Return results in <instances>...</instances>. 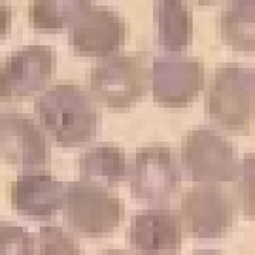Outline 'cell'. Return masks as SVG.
Here are the masks:
<instances>
[{
    "mask_svg": "<svg viewBox=\"0 0 255 255\" xmlns=\"http://www.w3.org/2000/svg\"><path fill=\"white\" fill-rule=\"evenodd\" d=\"M192 255H223L219 251L213 249H201L195 251Z\"/></svg>",
    "mask_w": 255,
    "mask_h": 255,
    "instance_id": "obj_23",
    "label": "cell"
},
{
    "mask_svg": "<svg viewBox=\"0 0 255 255\" xmlns=\"http://www.w3.org/2000/svg\"><path fill=\"white\" fill-rule=\"evenodd\" d=\"M181 159L193 181L214 184L234 180L239 167L232 143L214 129L189 131L181 143Z\"/></svg>",
    "mask_w": 255,
    "mask_h": 255,
    "instance_id": "obj_4",
    "label": "cell"
},
{
    "mask_svg": "<svg viewBox=\"0 0 255 255\" xmlns=\"http://www.w3.org/2000/svg\"><path fill=\"white\" fill-rule=\"evenodd\" d=\"M39 255H81L74 237L61 227H40Z\"/></svg>",
    "mask_w": 255,
    "mask_h": 255,
    "instance_id": "obj_18",
    "label": "cell"
},
{
    "mask_svg": "<svg viewBox=\"0 0 255 255\" xmlns=\"http://www.w3.org/2000/svg\"><path fill=\"white\" fill-rule=\"evenodd\" d=\"M239 201L245 214L254 216L255 212V155L245 157L235 177Z\"/></svg>",
    "mask_w": 255,
    "mask_h": 255,
    "instance_id": "obj_20",
    "label": "cell"
},
{
    "mask_svg": "<svg viewBox=\"0 0 255 255\" xmlns=\"http://www.w3.org/2000/svg\"><path fill=\"white\" fill-rule=\"evenodd\" d=\"M157 43L163 51H184L192 37V16L187 6L177 0H163L154 7Z\"/></svg>",
    "mask_w": 255,
    "mask_h": 255,
    "instance_id": "obj_14",
    "label": "cell"
},
{
    "mask_svg": "<svg viewBox=\"0 0 255 255\" xmlns=\"http://www.w3.org/2000/svg\"><path fill=\"white\" fill-rule=\"evenodd\" d=\"M153 100L171 109L186 107L204 86V67L196 57L162 56L151 70Z\"/></svg>",
    "mask_w": 255,
    "mask_h": 255,
    "instance_id": "obj_7",
    "label": "cell"
},
{
    "mask_svg": "<svg viewBox=\"0 0 255 255\" xmlns=\"http://www.w3.org/2000/svg\"><path fill=\"white\" fill-rule=\"evenodd\" d=\"M205 111L225 130L249 131L255 117V70L237 63L217 69L205 96Z\"/></svg>",
    "mask_w": 255,
    "mask_h": 255,
    "instance_id": "obj_2",
    "label": "cell"
},
{
    "mask_svg": "<svg viewBox=\"0 0 255 255\" xmlns=\"http://www.w3.org/2000/svg\"><path fill=\"white\" fill-rule=\"evenodd\" d=\"M0 143L7 158L24 172L45 165L47 160L45 135L29 118L13 114L1 117Z\"/></svg>",
    "mask_w": 255,
    "mask_h": 255,
    "instance_id": "obj_13",
    "label": "cell"
},
{
    "mask_svg": "<svg viewBox=\"0 0 255 255\" xmlns=\"http://www.w3.org/2000/svg\"><path fill=\"white\" fill-rule=\"evenodd\" d=\"M63 186L61 181L47 173L29 171L12 183V207L23 216L43 220L51 218L63 207Z\"/></svg>",
    "mask_w": 255,
    "mask_h": 255,
    "instance_id": "obj_12",
    "label": "cell"
},
{
    "mask_svg": "<svg viewBox=\"0 0 255 255\" xmlns=\"http://www.w3.org/2000/svg\"><path fill=\"white\" fill-rule=\"evenodd\" d=\"M10 10L7 6L0 3V39L5 35L10 22Z\"/></svg>",
    "mask_w": 255,
    "mask_h": 255,
    "instance_id": "obj_21",
    "label": "cell"
},
{
    "mask_svg": "<svg viewBox=\"0 0 255 255\" xmlns=\"http://www.w3.org/2000/svg\"><path fill=\"white\" fill-rule=\"evenodd\" d=\"M255 23V0L233 1L219 19L222 41L234 51L254 52Z\"/></svg>",
    "mask_w": 255,
    "mask_h": 255,
    "instance_id": "obj_16",
    "label": "cell"
},
{
    "mask_svg": "<svg viewBox=\"0 0 255 255\" xmlns=\"http://www.w3.org/2000/svg\"><path fill=\"white\" fill-rule=\"evenodd\" d=\"M31 233L21 226L0 225V255H35Z\"/></svg>",
    "mask_w": 255,
    "mask_h": 255,
    "instance_id": "obj_19",
    "label": "cell"
},
{
    "mask_svg": "<svg viewBox=\"0 0 255 255\" xmlns=\"http://www.w3.org/2000/svg\"><path fill=\"white\" fill-rule=\"evenodd\" d=\"M44 129L60 146L73 147L95 136L97 110L87 93L73 85H58L35 101Z\"/></svg>",
    "mask_w": 255,
    "mask_h": 255,
    "instance_id": "obj_1",
    "label": "cell"
},
{
    "mask_svg": "<svg viewBox=\"0 0 255 255\" xmlns=\"http://www.w3.org/2000/svg\"><path fill=\"white\" fill-rule=\"evenodd\" d=\"M99 255H132L130 253L127 252L122 249H110L105 250Z\"/></svg>",
    "mask_w": 255,
    "mask_h": 255,
    "instance_id": "obj_22",
    "label": "cell"
},
{
    "mask_svg": "<svg viewBox=\"0 0 255 255\" xmlns=\"http://www.w3.org/2000/svg\"><path fill=\"white\" fill-rule=\"evenodd\" d=\"M79 169L81 181L107 188L115 186L126 177L125 153L112 145L93 147L80 156Z\"/></svg>",
    "mask_w": 255,
    "mask_h": 255,
    "instance_id": "obj_15",
    "label": "cell"
},
{
    "mask_svg": "<svg viewBox=\"0 0 255 255\" xmlns=\"http://www.w3.org/2000/svg\"><path fill=\"white\" fill-rule=\"evenodd\" d=\"M91 6L89 1H30L29 21L36 29L44 32H55L70 27L80 14Z\"/></svg>",
    "mask_w": 255,
    "mask_h": 255,
    "instance_id": "obj_17",
    "label": "cell"
},
{
    "mask_svg": "<svg viewBox=\"0 0 255 255\" xmlns=\"http://www.w3.org/2000/svg\"><path fill=\"white\" fill-rule=\"evenodd\" d=\"M147 73L141 58L117 55L108 58L91 73V89L96 99L114 110L134 106L147 91Z\"/></svg>",
    "mask_w": 255,
    "mask_h": 255,
    "instance_id": "obj_5",
    "label": "cell"
},
{
    "mask_svg": "<svg viewBox=\"0 0 255 255\" xmlns=\"http://www.w3.org/2000/svg\"><path fill=\"white\" fill-rule=\"evenodd\" d=\"M128 238L141 255H173L181 243V217L166 209H149L131 217Z\"/></svg>",
    "mask_w": 255,
    "mask_h": 255,
    "instance_id": "obj_11",
    "label": "cell"
},
{
    "mask_svg": "<svg viewBox=\"0 0 255 255\" xmlns=\"http://www.w3.org/2000/svg\"><path fill=\"white\" fill-rule=\"evenodd\" d=\"M55 65L49 46L29 45L16 51L0 66V99L18 101L41 91Z\"/></svg>",
    "mask_w": 255,
    "mask_h": 255,
    "instance_id": "obj_8",
    "label": "cell"
},
{
    "mask_svg": "<svg viewBox=\"0 0 255 255\" xmlns=\"http://www.w3.org/2000/svg\"><path fill=\"white\" fill-rule=\"evenodd\" d=\"M1 116H0V135H1Z\"/></svg>",
    "mask_w": 255,
    "mask_h": 255,
    "instance_id": "obj_24",
    "label": "cell"
},
{
    "mask_svg": "<svg viewBox=\"0 0 255 255\" xmlns=\"http://www.w3.org/2000/svg\"><path fill=\"white\" fill-rule=\"evenodd\" d=\"M62 208L73 231L91 237L113 233L125 215L123 203L107 187L81 180L67 183Z\"/></svg>",
    "mask_w": 255,
    "mask_h": 255,
    "instance_id": "obj_3",
    "label": "cell"
},
{
    "mask_svg": "<svg viewBox=\"0 0 255 255\" xmlns=\"http://www.w3.org/2000/svg\"><path fill=\"white\" fill-rule=\"evenodd\" d=\"M181 174L168 147L148 146L137 151L129 171L131 196L161 203L169 200L181 187Z\"/></svg>",
    "mask_w": 255,
    "mask_h": 255,
    "instance_id": "obj_6",
    "label": "cell"
},
{
    "mask_svg": "<svg viewBox=\"0 0 255 255\" xmlns=\"http://www.w3.org/2000/svg\"><path fill=\"white\" fill-rule=\"evenodd\" d=\"M181 218L185 229L199 239L220 238L232 227L233 207L215 185H199L183 195Z\"/></svg>",
    "mask_w": 255,
    "mask_h": 255,
    "instance_id": "obj_9",
    "label": "cell"
},
{
    "mask_svg": "<svg viewBox=\"0 0 255 255\" xmlns=\"http://www.w3.org/2000/svg\"><path fill=\"white\" fill-rule=\"evenodd\" d=\"M126 29L117 12L90 6L71 25L69 45L75 53L89 57H106L125 43Z\"/></svg>",
    "mask_w": 255,
    "mask_h": 255,
    "instance_id": "obj_10",
    "label": "cell"
}]
</instances>
